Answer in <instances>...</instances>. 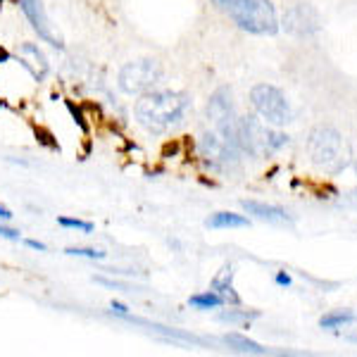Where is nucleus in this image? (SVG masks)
<instances>
[{"label": "nucleus", "mask_w": 357, "mask_h": 357, "mask_svg": "<svg viewBox=\"0 0 357 357\" xmlns=\"http://www.w3.org/2000/svg\"><path fill=\"white\" fill-rule=\"evenodd\" d=\"M250 102L255 112L260 114L264 122L274 126H284L291 122V105L286 100L284 91L276 89L272 84H257L250 91Z\"/></svg>", "instance_id": "nucleus-6"}, {"label": "nucleus", "mask_w": 357, "mask_h": 357, "mask_svg": "<svg viewBox=\"0 0 357 357\" xmlns=\"http://www.w3.org/2000/svg\"><path fill=\"white\" fill-rule=\"evenodd\" d=\"M350 321H355V314L350 310H333V312H326L321 317L319 326L321 329H336V326L350 324Z\"/></svg>", "instance_id": "nucleus-16"}, {"label": "nucleus", "mask_w": 357, "mask_h": 357, "mask_svg": "<svg viewBox=\"0 0 357 357\" xmlns=\"http://www.w3.org/2000/svg\"><path fill=\"white\" fill-rule=\"evenodd\" d=\"M20 3H22V10H24L29 24L38 33V38H43V41L50 43L53 48H62V38L57 36L53 31V26H50V20L43 8V0H20Z\"/></svg>", "instance_id": "nucleus-10"}, {"label": "nucleus", "mask_w": 357, "mask_h": 357, "mask_svg": "<svg viewBox=\"0 0 357 357\" xmlns=\"http://www.w3.org/2000/svg\"><path fill=\"white\" fill-rule=\"evenodd\" d=\"M307 151L317 167L338 169L343 160V136L333 126H317L310 134Z\"/></svg>", "instance_id": "nucleus-7"}, {"label": "nucleus", "mask_w": 357, "mask_h": 357, "mask_svg": "<svg viewBox=\"0 0 357 357\" xmlns=\"http://www.w3.org/2000/svg\"><path fill=\"white\" fill-rule=\"evenodd\" d=\"M57 224H60V227H65V229H77V231H84V234L93 231V224H91V222L72 220V217H57Z\"/></svg>", "instance_id": "nucleus-20"}, {"label": "nucleus", "mask_w": 357, "mask_h": 357, "mask_svg": "<svg viewBox=\"0 0 357 357\" xmlns=\"http://www.w3.org/2000/svg\"><path fill=\"white\" fill-rule=\"evenodd\" d=\"M207 119H210L212 131H215V134H220L222 138H227L231 146L238 148V136H236L238 117H236L231 91H229L227 86L217 89L215 93L210 96V100H207Z\"/></svg>", "instance_id": "nucleus-5"}, {"label": "nucleus", "mask_w": 357, "mask_h": 357, "mask_svg": "<svg viewBox=\"0 0 357 357\" xmlns=\"http://www.w3.org/2000/svg\"><path fill=\"white\" fill-rule=\"evenodd\" d=\"M260 312H241V310H224L220 312V321H227V324H248L250 319H257Z\"/></svg>", "instance_id": "nucleus-18"}, {"label": "nucleus", "mask_w": 357, "mask_h": 357, "mask_svg": "<svg viewBox=\"0 0 357 357\" xmlns=\"http://www.w3.org/2000/svg\"><path fill=\"white\" fill-rule=\"evenodd\" d=\"M20 57H22V67H26L31 72V77L36 82H43L50 72V65H48V57L36 43H22L20 45Z\"/></svg>", "instance_id": "nucleus-11"}, {"label": "nucleus", "mask_w": 357, "mask_h": 357, "mask_svg": "<svg viewBox=\"0 0 357 357\" xmlns=\"http://www.w3.org/2000/svg\"><path fill=\"white\" fill-rule=\"evenodd\" d=\"M241 153H250L252 158H269L289 143V136L274 129V124L264 122L260 114H248L238 117L236 124Z\"/></svg>", "instance_id": "nucleus-3"}, {"label": "nucleus", "mask_w": 357, "mask_h": 357, "mask_svg": "<svg viewBox=\"0 0 357 357\" xmlns=\"http://www.w3.org/2000/svg\"><path fill=\"white\" fill-rule=\"evenodd\" d=\"M110 307H112V312H117V314H122V317L129 314V307H126L124 303H119V301H112Z\"/></svg>", "instance_id": "nucleus-24"}, {"label": "nucleus", "mask_w": 357, "mask_h": 357, "mask_svg": "<svg viewBox=\"0 0 357 357\" xmlns=\"http://www.w3.org/2000/svg\"><path fill=\"white\" fill-rule=\"evenodd\" d=\"M222 341L227 343L231 350H236V353H243V355H267V348H262L260 343L250 341V338L241 336V333H227Z\"/></svg>", "instance_id": "nucleus-14"}, {"label": "nucleus", "mask_w": 357, "mask_h": 357, "mask_svg": "<svg viewBox=\"0 0 357 357\" xmlns=\"http://www.w3.org/2000/svg\"><path fill=\"white\" fill-rule=\"evenodd\" d=\"M67 110H69V114L74 117V122L79 124V129H82L84 134H89V122H86V114L82 112V107L74 105V100H67Z\"/></svg>", "instance_id": "nucleus-21"}, {"label": "nucleus", "mask_w": 357, "mask_h": 357, "mask_svg": "<svg viewBox=\"0 0 357 357\" xmlns=\"http://www.w3.org/2000/svg\"><path fill=\"white\" fill-rule=\"evenodd\" d=\"M191 110V98L178 91H148L138 96L134 114L148 134H167Z\"/></svg>", "instance_id": "nucleus-1"}, {"label": "nucleus", "mask_w": 357, "mask_h": 357, "mask_svg": "<svg viewBox=\"0 0 357 357\" xmlns=\"http://www.w3.org/2000/svg\"><path fill=\"white\" fill-rule=\"evenodd\" d=\"M248 217L236 215V212H215V215L207 220L210 229H245L248 227Z\"/></svg>", "instance_id": "nucleus-15"}, {"label": "nucleus", "mask_w": 357, "mask_h": 357, "mask_svg": "<svg viewBox=\"0 0 357 357\" xmlns=\"http://www.w3.org/2000/svg\"><path fill=\"white\" fill-rule=\"evenodd\" d=\"M286 31L291 36H314L317 31L321 29V20H319V13L307 3H298L293 8L286 10L284 20H281Z\"/></svg>", "instance_id": "nucleus-9"}, {"label": "nucleus", "mask_w": 357, "mask_h": 357, "mask_svg": "<svg viewBox=\"0 0 357 357\" xmlns=\"http://www.w3.org/2000/svg\"><path fill=\"white\" fill-rule=\"evenodd\" d=\"M243 210L248 215L257 217L262 222H272V224H286L291 222V217L286 215L284 207H276V205H267V203H260V200H243Z\"/></svg>", "instance_id": "nucleus-13"}, {"label": "nucleus", "mask_w": 357, "mask_h": 357, "mask_svg": "<svg viewBox=\"0 0 357 357\" xmlns=\"http://www.w3.org/2000/svg\"><path fill=\"white\" fill-rule=\"evenodd\" d=\"M162 82V65L153 57L131 60L119 69L117 86L126 96H143Z\"/></svg>", "instance_id": "nucleus-4"}, {"label": "nucleus", "mask_w": 357, "mask_h": 357, "mask_svg": "<svg viewBox=\"0 0 357 357\" xmlns=\"http://www.w3.org/2000/svg\"><path fill=\"white\" fill-rule=\"evenodd\" d=\"M0 220H5V222L13 220V212H10L8 207H3V205H0Z\"/></svg>", "instance_id": "nucleus-26"}, {"label": "nucleus", "mask_w": 357, "mask_h": 357, "mask_svg": "<svg viewBox=\"0 0 357 357\" xmlns=\"http://www.w3.org/2000/svg\"><path fill=\"white\" fill-rule=\"evenodd\" d=\"M188 305L195 310H215V307H222L224 301L215 291H205V293H195V296L188 298Z\"/></svg>", "instance_id": "nucleus-17"}, {"label": "nucleus", "mask_w": 357, "mask_h": 357, "mask_svg": "<svg viewBox=\"0 0 357 357\" xmlns=\"http://www.w3.org/2000/svg\"><path fill=\"white\" fill-rule=\"evenodd\" d=\"M276 284L291 286V276H289V274H284V272H279V274H276Z\"/></svg>", "instance_id": "nucleus-25"}, {"label": "nucleus", "mask_w": 357, "mask_h": 357, "mask_svg": "<svg viewBox=\"0 0 357 357\" xmlns=\"http://www.w3.org/2000/svg\"><path fill=\"white\" fill-rule=\"evenodd\" d=\"M210 289L215 291L224 303H229V305H238L241 303V296L234 289V267H231V264H224L220 272L215 274Z\"/></svg>", "instance_id": "nucleus-12"}, {"label": "nucleus", "mask_w": 357, "mask_h": 357, "mask_svg": "<svg viewBox=\"0 0 357 357\" xmlns=\"http://www.w3.org/2000/svg\"><path fill=\"white\" fill-rule=\"evenodd\" d=\"M24 243H26V248H31V250H38V252H45V250H48V245H45V243H41V241L26 238Z\"/></svg>", "instance_id": "nucleus-23"}, {"label": "nucleus", "mask_w": 357, "mask_h": 357, "mask_svg": "<svg viewBox=\"0 0 357 357\" xmlns=\"http://www.w3.org/2000/svg\"><path fill=\"white\" fill-rule=\"evenodd\" d=\"M200 151H203V158L207 160V165L215 167V169H229L238 162V148L231 146L227 138H222L215 131H207L200 138Z\"/></svg>", "instance_id": "nucleus-8"}, {"label": "nucleus", "mask_w": 357, "mask_h": 357, "mask_svg": "<svg viewBox=\"0 0 357 357\" xmlns=\"http://www.w3.org/2000/svg\"><path fill=\"white\" fill-rule=\"evenodd\" d=\"M65 252L72 257H86V260H102L105 257V252L96 250V248H67Z\"/></svg>", "instance_id": "nucleus-19"}, {"label": "nucleus", "mask_w": 357, "mask_h": 357, "mask_svg": "<svg viewBox=\"0 0 357 357\" xmlns=\"http://www.w3.org/2000/svg\"><path fill=\"white\" fill-rule=\"evenodd\" d=\"M10 60H13V55H10L5 48H0V65H5V62H10Z\"/></svg>", "instance_id": "nucleus-27"}, {"label": "nucleus", "mask_w": 357, "mask_h": 357, "mask_svg": "<svg viewBox=\"0 0 357 357\" xmlns=\"http://www.w3.org/2000/svg\"><path fill=\"white\" fill-rule=\"evenodd\" d=\"M0 238L20 241V238H22V234L17 231V229H10V227H3V224H0Z\"/></svg>", "instance_id": "nucleus-22"}, {"label": "nucleus", "mask_w": 357, "mask_h": 357, "mask_svg": "<svg viewBox=\"0 0 357 357\" xmlns=\"http://www.w3.org/2000/svg\"><path fill=\"white\" fill-rule=\"evenodd\" d=\"M215 5L231 17L243 31L257 33V36H272L279 31L272 0H215Z\"/></svg>", "instance_id": "nucleus-2"}]
</instances>
